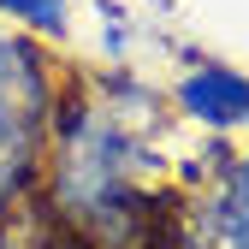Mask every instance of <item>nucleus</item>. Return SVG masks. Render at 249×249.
Wrapping results in <instances>:
<instances>
[{"label": "nucleus", "mask_w": 249, "mask_h": 249, "mask_svg": "<svg viewBox=\"0 0 249 249\" xmlns=\"http://www.w3.org/2000/svg\"><path fill=\"white\" fill-rule=\"evenodd\" d=\"M53 142V202L77 231H124L148 208L154 148L107 107H71Z\"/></svg>", "instance_id": "obj_1"}, {"label": "nucleus", "mask_w": 249, "mask_h": 249, "mask_svg": "<svg viewBox=\"0 0 249 249\" xmlns=\"http://www.w3.org/2000/svg\"><path fill=\"white\" fill-rule=\"evenodd\" d=\"M178 113L196 119L202 131L226 137L237 124H249V77L226 71V66H196L178 77Z\"/></svg>", "instance_id": "obj_4"}, {"label": "nucleus", "mask_w": 249, "mask_h": 249, "mask_svg": "<svg viewBox=\"0 0 249 249\" xmlns=\"http://www.w3.org/2000/svg\"><path fill=\"white\" fill-rule=\"evenodd\" d=\"M48 124H53V83L42 53L0 36V208L36 178Z\"/></svg>", "instance_id": "obj_2"}, {"label": "nucleus", "mask_w": 249, "mask_h": 249, "mask_svg": "<svg viewBox=\"0 0 249 249\" xmlns=\"http://www.w3.org/2000/svg\"><path fill=\"white\" fill-rule=\"evenodd\" d=\"M0 12L18 18V24H30L48 42H66L71 36V6H66V0H0Z\"/></svg>", "instance_id": "obj_5"}, {"label": "nucleus", "mask_w": 249, "mask_h": 249, "mask_svg": "<svg viewBox=\"0 0 249 249\" xmlns=\"http://www.w3.org/2000/svg\"><path fill=\"white\" fill-rule=\"evenodd\" d=\"M190 243L196 249H249V154L220 166V178L202 190Z\"/></svg>", "instance_id": "obj_3"}]
</instances>
